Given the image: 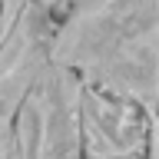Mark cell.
Instances as JSON below:
<instances>
[{
	"mask_svg": "<svg viewBox=\"0 0 159 159\" xmlns=\"http://www.w3.org/2000/svg\"><path fill=\"white\" fill-rule=\"evenodd\" d=\"M152 159H156V152H152Z\"/></svg>",
	"mask_w": 159,
	"mask_h": 159,
	"instance_id": "4",
	"label": "cell"
},
{
	"mask_svg": "<svg viewBox=\"0 0 159 159\" xmlns=\"http://www.w3.org/2000/svg\"><path fill=\"white\" fill-rule=\"evenodd\" d=\"M83 159H152L156 116L123 96L83 83L80 89Z\"/></svg>",
	"mask_w": 159,
	"mask_h": 159,
	"instance_id": "3",
	"label": "cell"
},
{
	"mask_svg": "<svg viewBox=\"0 0 159 159\" xmlns=\"http://www.w3.org/2000/svg\"><path fill=\"white\" fill-rule=\"evenodd\" d=\"M80 89L70 70L47 60L10 123L13 159H83Z\"/></svg>",
	"mask_w": 159,
	"mask_h": 159,
	"instance_id": "2",
	"label": "cell"
},
{
	"mask_svg": "<svg viewBox=\"0 0 159 159\" xmlns=\"http://www.w3.org/2000/svg\"><path fill=\"white\" fill-rule=\"evenodd\" d=\"M47 60L156 116L159 0H63Z\"/></svg>",
	"mask_w": 159,
	"mask_h": 159,
	"instance_id": "1",
	"label": "cell"
}]
</instances>
